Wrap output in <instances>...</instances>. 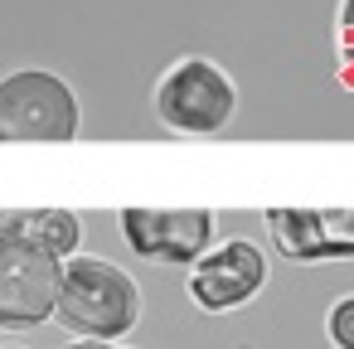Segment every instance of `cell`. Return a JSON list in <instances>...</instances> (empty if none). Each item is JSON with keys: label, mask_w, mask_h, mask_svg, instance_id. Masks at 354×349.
<instances>
[{"label": "cell", "mask_w": 354, "mask_h": 349, "mask_svg": "<svg viewBox=\"0 0 354 349\" xmlns=\"http://www.w3.org/2000/svg\"><path fill=\"white\" fill-rule=\"evenodd\" d=\"M272 247L291 262L354 257V209H267Z\"/></svg>", "instance_id": "cell-7"}, {"label": "cell", "mask_w": 354, "mask_h": 349, "mask_svg": "<svg viewBox=\"0 0 354 349\" xmlns=\"http://www.w3.org/2000/svg\"><path fill=\"white\" fill-rule=\"evenodd\" d=\"M122 238L146 262H194L214 243V214L209 209H122L117 214Z\"/></svg>", "instance_id": "cell-6"}, {"label": "cell", "mask_w": 354, "mask_h": 349, "mask_svg": "<svg viewBox=\"0 0 354 349\" xmlns=\"http://www.w3.org/2000/svg\"><path fill=\"white\" fill-rule=\"evenodd\" d=\"M20 223H25L39 243H49L59 257H73V252H78V238H83L78 214H68V209H20Z\"/></svg>", "instance_id": "cell-8"}, {"label": "cell", "mask_w": 354, "mask_h": 349, "mask_svg": "<svg viewBox=\"0 0 354 349\" xmlns=\"http://www.w3.org/2000/svg\"><path fill=\"white\" fill-rule=\"evenodd\" d=\"M339 20H344V30H354V0H344V10H339Z\"/></svg>", "instance_id": "cell-11"}, {"label": "cell", "mask_w": 354, "mask_h": 349, "mask_svg": "<svg viewBox=\"0 0 354 349\" xmlns=\"http://www.w3.org/2000/svg\"><path fill=\"white\" fill-rule=\"evenodd\" d=\"M0 349H20V344H0Z\"/></svg>", "instance_id": "cell-12"}, {"label": "cell", "mask_w": 354, "mask_h": 349, "mask_svg": "<svg viewBox=\"0 0 354 349\" xmlns=\"http://www.w3.org/2000/svg\"><path fill=\"white\" fill-rule=\"evenodd\" d=\"M262 281H267V257L248 238H228V243L199 252L189 262V276H185L189 301L199 310H209V315H223V310L248 305L262 291Z\"/></svg>", "instance_id": "cell-5"}, {"label": "cell", "mask_w": 354, "mask_h": 349, "mask_svg": "<svg viewBox=\"0 0 354 349\" xmlns=\"http://www.w3.org/2000/svg\"><path fill=\"white\" fill-rule=\"evenodd\" d=\"M83 126L73 88L49 68H15L0 78V146L6 141H73Z\"/></svg>", "instance_id": "cell-3"}, {"label": "cell", "mask_w": 354, "mask_h": 349, "mask_svg": "<svg viewBox=\"0 0 354 349\" xmlns=\"http://www.w3.org/2000/svg\"><path fill=\"white\" fill-rule=\"evenodd\" d=\"M54 320L73 339H122L141 320V286L117 262L73 252V257H64Z\"/></svg>", "instance_id": "cell-1"}, {"label": "cell", "mask_w": 354, "mask_h": 349, "mask_svg": "<svg viewBox=\"0 0 354 349\" xmlns=\"http://www.w3.org/2000/svg\"><path fill=\"white\" fill-rule=\"evenodd\" d=\"M238 93L228 83V73L214 59H180L175 68H165V78L156 83V112L170 131L185 136H214L233 122Z\"/></svg>", "instance_id": "cell-4"}, {"label": "cell", "mask_w": 354, "mask_h": 349, "mask_svg": "<svg viewBox=\"0 0 354 349\" xmlns=\"http://www.w3.org/2000/svg\"><path fill=\"white\" fill-rule=\"evenodd\" d=\"M64 257L39 243L20 214H0V330H35L54 320Z\"/></svg>", "instance_id": "cell-2"}, {"label": "cell", "mask_w": 354, "mask_h": 349, "mask_svg": "<svg viewBox=\"0 0 354 349\" xmlns=\"http://www.w3.org/2000/svg\"><path fill=\"white\" fill-rule=\"evenodd\" d=\"M64 349H127V344H117V339H73Z\"/></svg>", "instance_id": "cell-10"}, {"label": "cell", "mask_w": 354, "mask_h": 349, "mask_svg": "<svg viewBox=\"0 0 354 349\" xmlns=\"http://www.w3.org/2000/svg\"><path fill=\"white\" fill-rule=\"evenodd\" d=\"M325 334L335 349H354V296H339L325 315Z\"/></svg>", "instance_id": "cell-9"}]
</instances>
